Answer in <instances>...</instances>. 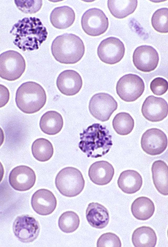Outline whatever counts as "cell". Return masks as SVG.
Returning <instances> with one entry per match:
<instances>
[{"mask_svg": "<svg viewBox=\"0 0 168 247\" xmlns=\"http://www.w3.org/2000/svg\"><path fill=\"white\" fill-rule=\"evenodd\" d=\"M10 33L15 36L13 44L23 51L38 49L47 37L48 32L40 20L25 17L12 26Z\"/></svg>", "mask_w": 168, "mask_h": 247, "instance_id": "cell-1", "label": "cell"}, {"mask_svg": "<svg viewBox=\"0 0 168 247\" xmlns=\"http://www.w3.org/2000/svg\"><path fill=\"white\" fill-rule=\"evenodd\" d=\"M80 135L78 147L88 157H102L108 152L113 145L109 131L99 123L90 126Z\"/></svg>", "mask_w": 168, "mask_h": 247, "instance_id": "cell-2", "label": "cell"}, {"mask_svg": "<svg viewBox=\"0 0 168 247\" xmlns=\"http://www.w3.org/2000/svg\"><path fill=\"white\" fill-rule=\"evenodd\" d=\"M52 54L60 63L74 64L80 61L85 53L83 42L78 36L65 33L56 37L51 46Z\"/></svg>", "mask_w": 168, "mask_h": 247, "instance_id": "cell-3", "label": "cell"}, {"mask_svg": "<svg viewBox=\"0 0 168 247\" xmlns=\"http://www.w3.org/2000/svg\"><path fill=\"white\" fill-rule=\"evenodd\" d=\"M46 92L39 84L28 81L22 84L16 92L15 101L17 107L23 112L32 114L37 112L45 105Z\"/></svg>", "mask_w": 168, "mask_h": 247, "instance_id": "cell-4", "label": "cell"}, {"mask_svg": "<svg viewBox=\"0 0 168 247\" xmlns=\"http://www.w3.org/2000/svg\"><path fill=\"white\" fill-rule=\"evenodd\" d=\"M56 187L60 193L72 197L80 194L84 188L85 181L81 172L78 169L67 167L58 173L55 180Z\"/></svg>", "mask_w": 168, "mask_h": 247, "instance_id": "cell-5", "label": "cell"}, {"mask_svg": "<svg viewBox=\"0 0 168 247\" xmlns=\"http://www.w3.org/2000/svg\"><path fill=\"white\" fill-rule=\"evenodd\" d=\"M26 67L25 60L18 52L12 50L4 52L0 55V76L10 81L15 80L22 76Z\"/></svg>", "mask_w": 168, "mask_h": 247, "instance_id": "cell-6", "label": "cell"}, {"mask_svg": "<svg viewBox=\"0 0 168 247\" xmlns=\"http://www.w3.org/2000/svg\"><path fill=\"white\" fill-rule=\"evenodd\" d=\"M145 84L138 75L132 74L125 75L117 81L116 87L117 94L126 102H133L139 98L144 91Z\"/></svg>", "mask_w": 168, "mask_h": 247, "instance_id": "cell-7", "label": "cell"}, {"mask_svg": "<svg viewBox=\"0 0 168 247\" xmlns=\"http://www.w3.org/2000/svg\"><path fill=\"white\" fill-rule=\"evenodd\" d=\"M118 103L109 94L99 92L93 95L90 101L88 108L91 115L102 122L108 120L118 107Z\"/></svg>", "mask_w": 168, "mask_h": 247, "instance_id": "cell-8", "label": "cell"}, {"mask_svg": "<svg viewBox=\"0 0 168 247\" xmlns=\"http://www.w3.org/2000/svg\"><path fill=\"white\" fill-rule=\"evenodd\" d=\"M82 28L87 35L93 37L105 33L109 26L108 17L102 10L93 8L86 10L81 19Z\"/></svg>", "mask_w": 168, "mask_h": 247, "instance_id": "cell-9", "label": "cell"}, {"mask_svg": "<svg viewBox=\"0 0 168 247\" xmlns=\"http://www.w3.org/2000/svg\"><path fill=\"white\" fill-rule=\"evenodd\" d=\"M125 51V48L123 43L117 38L111 37L101 42L98 47L97 53L102 62L113 65L122 60Z\"/></svg>", "mask_w": 168, "mask_h": 247, "instance_id": "cell-10", "label": "cell"}, {"mask_svg": "<svg viewBox=\"0 0 168 247\" xmlns=\"http://www.w3.org/2000/svg\"><path fill=\"white\" fill-rule=\"evenodd\" d=\"M13 228L15 236L24 243L32 242L35 240L40 229L38 221L28 215L18 216L14 222Z\"/></svg>", "mask_w": 168, "mask_h": 247, "instance_id": "cell-11", "label": "cell"}, {"mask_svg": "<svg viewBox=\"0 0 168 247\" xmlns=\"http://www.w3.org/2000/svg\"><path fill=\"white\" fill-rule=\"evenodd\" d=\"M140 142L144 152L148 155L155 156L162 153L166 150L168 140L166 134L161 130L152 128L143 133Z\"/></svg>", "mask_w": 168, "mask_h": 247, "instance_id": "cell-12", "label": "cell"}, {"mask_svg": "<svg viewBox=\"0 0 168 247\" xmlns=\"http://www.w3.org/2000/svg\"><path fill=\"white\" fill-rule=\"evenodd\" d=\"M159 61V54L153 47L143 45L137 47L133 55V61L139 70L149 72L157 67Z\"/></svg>", "mask_w": 168, "mask_h": 247, "instance_id": "cell-13", "label": "cell"}, {"mask_svg": "<svg viewBox=\"0 0 168 247\" xmlns=\"http://www.w3.org/2000/svg\"><path fill=\"white\" fill-rule=\"evenodd\" d=\"M141 112L143 116L148 120L152 122L160 121L167 116L168 104L162 97L150 95L143 102Z\"/></svg>", "mask_w": 168, "mask_h": 247, "instance_id": "cell-14", "label": "cell"}, {"mask_svg": "<svg viewBox=\"0 0 168 247\" xmlns=\"http://www.w3.org/2000/svg\"><path fill=\"white\" fill-rule=\"evenodd\" d=\"M36 180L34 171L30 167L25 165L14 168L9 177V183L11 187L15 190L20 191H27L32 188Z\"/></svg>", "mask_w": 168, "mask_h": 247, "instance_id": "cell-15", "label": "cell"}, {"mask_svg": "<svg viewBox=\"0 0 168 247\" xmlns=\"http://www.w3.org/2000/svg\"><path fill=\"white\" fill-rule=\"evenodd\" d=\"M56 85L62 94L67 96H72L80 90L83 81L81 76L77 71L67 69L59 74L56 79Z\"/></svg>", "mask_w": 168, "mask_h": 247, "instance_id": "cell-16", "label": "cell"}, {"mask_svg": "<svg viewBox=\"0 0 168 247\" xmlns=\"http://www.w3.org/2000/svg\"><path fill=\"white\" fill-rule=\"evenodd\" d=\"M31 204L33 209L37 213L46 216L51 214L55 210L57 200L51 191L41 189L36 191L32 195Z\"/></svg>", "mask_w": 168, "mask_h": 247, "instance_id": "cell-17", "label": "cell"}, {"mask_svg": "<svg viewBox=\"0 0 168 247\" xmlns=\"http://www.w3.org/2000/svg\"><path fill=\"white\" fill-rule=\"evenodd\" d=\"M114 174V169L112 165L107 161H97L90 166L88 175L90 180L94 183L103 186L109 183Z\"/></svg>", "mask_w": 168, "mask_h": 247, "instance_id": "cell-18", "label": "cell"}, {"mask_svg": "<svg viewBox=\"0 0 168 247\" xmlns=\"http://www.w3.org/2000/svg\"><path fill=\"white\" fill-rule=\"evenodd\" d=\"M86 215L90 225L97 229L105 228L109 221L108 210L104 206L97 202H92L88 205Z\"/></svg>", "mask_w": 168, "mask_h": 247, "instance_id": "cell-19", "label": "cell"}, {"mask_svg": "<svg viewBox=\"0 0 168 247\" xmlns=\"http://www.w3.org/2000/svg\"><path fill=\"white\" fill-rule=\"evenodd\" d=\"M143 179L137 171L128 169L120 174L117 181L119 188L124 193L129 194L138 191L143 184Z\"/></svg>", "mask_w": 168, "mask_h": 247, "instance_id": "cell-20", "label": "cell"}, {"mask_svg": "<svg viewBox=\"0 0 168 247\" xmlns=\"http://www.w3.org/2000/svg\"><path fill=\"white\" fill-rule=\"evenodd\" d=\"M75 19L74 11L67 6H59L55 8L50 15V22L55 28L64 29L71 26Z\"/></svg>", "mask_w": 168, "mask_h": 247, "instance_id": "cell-21", "label": "cell"}, {"mask_svg": "<svg viewBox=\"0 0 168 247\" xmlns=\"http://www.w3.org/2000/svg\"><path fill=\"white\" fill-rule=\"evenodd\" d=\"M168 168L166 163L160 160L154 161L151 168L154 186L160 193L165 195H168Z\"/></svg>", "mask_w": 168, "mask_h": 247, "instance_id": "cell-22", "label": "cell"}, {"mask_svg": "<svg viewBox=\"0 0 168 247\" xmlns=\"http://www.w3.org/2000/svg\"><path fill=\"white\" fill-rule=\"evenodd\" d=\"M64 125L61 115L55 111H49L44 114L40 118V128L45 133L54 135L60 132Z\"/></svg>", "mask_w": 168, "mask_h": 247, "instance_id": "cell-23", "label": "cell"}, {"mask_svg": "<svg viewBox=\"0 0 168 247\" xmlns=\"http://www.w3.org/2000/svg\"><path fill=\"white\" fill-rule=\"evenodd\" d=\"M155 206L153 201L145 196L138 197L132 203L131 210L133 215L137 219L145 220L150 218L153 215Z\"/></svg>", "mask_w": 168, "mask_h": 247, "instance_id": "cell-24", "label": "cell"}, {"mask_svg": "<svg viewBox=\"0 0 168 247\" xmlns=\"http://www.w3.org/2000/svg\"><path fill=\"white\" fill-rule=\"evenodd\" d=\"M157 240L154 230L145 226L140 227L134 230L132 238V243L135 247H154Z\"/></svg>", "mask_w": 168, "mask_h": 247, "instance_id": "cell-25", "label": "cell"}, {"mask_svg": "<svg viewBox=\"0 0 168 247\" xmlns=\"http://www.w3.org/2000/svg\"><path fill=\"white\" fill-rule=\"evenodd\" d=\"M138 3L136 0H108L107 7L110 12L114 17L118 19H123L135 11Z\"/></svg>", "mask_w": 168, "mask_h": 247, "instance_id": "cell-26", "label": "cell"}, {"mask_svg": "<svg viewBox=\"0 0 168 247\" xmlns=\"http://www.w3.org/2000/svg\"><path fill=\"white\" fill-rule=\"evenodd\" d=\"M31 150L34 158L41 162L49 160L52 157L54 152L51 143L44 138H38L35 140L32 144Z\"/></svg>", "mask_w": 168, "mask_h": 247, "instance_id": "cell-27", "label": "cell"}, {"mask_svg": "<svg viewBox=\"0 0 168 247\" xmlns=\"http://www.w3.org/2000/svg\"><path fill=\"white\" fill-rule=\"evenodd\" d=\"M113 127L116 132L121 135L130 133L134 128V120L128 113L122 112L117 114L112 122Z\"/></svg>", "mask_w": 168, "mask_h": 247, "instance_id": "cell-28", "label": "cell"}, {"mask_svg": "<svg viewBox=\"0 0 168 247\" xmlns=\"http://www.w3.org/2000/svg\"><path fill=\"white\" fill-rule=\"evenodd\" d=\"M80 224L78 215L72 211L64 212L60 217L58 221L59 228L63 232L67 233L75 231L78 228Z\"/></svg>", "mask_w": 168, "mask_h": 247, "instance_id": "cell-29", "label": "cell"}, {"mask_svg": "<svg viewBox=\"0 0 168 247\" xmlns=\"http://www.w3.org/2000/svg\"><path fill=\"white\" fill-rule=\"evenodd\" d=\"M168 9L162 8L157 10L151 18L152 26L158 32L166 33L168 32Z\"/></svg>", "mask_w": 168, "mask_h": 247, "instance_id": "cell-30", "label": "cell"}, {"mask_svg": "<svg viewBox=\"0 0 168 247\" xmlns=\"http://www.w3.org/2000/svg\"><path fill=\"white\" fill-rule=\"evenodd\" d=\"M17 8L23 12L34 14L38 12L42 5V0H14Z\"/></svg>", "mask_w": 168, "mask_h": 247, "instance_id": "cell-31", "label": "cell"}, {"mask_svg": "<svg viewBox=\"0 0 168 247\" xmlns=\"http://www.w3.org/2000/svg\"><path fill=\"white\" fill-rule=\"evenodd\" d=\"M121 246V242L119 237L116 234L111 232L102 234L98 239L97 243V247Z\"/></svg>", "mask_w": 168, "mask_h": 247, "instance_id": "cell-32", "label": "cell"}, {"mask_svg": "<svg viewBox=\"0 0 168 247\" xmlns=\"http://www.w3.org/2000/svg\"><path fill=\"white\" fill-rule=\"evenodd\" d=\"M150 89L155 95L161 96L165 94L168 89L167 81L161 77H157L153 80L150 85Z\"/></svg>", "mask_w": 168, "mask_h": 247, "instance_id": "cell-33", "label": "cell"}, {"mask_svg": "<svg viewBox=\"0 0 168 247\" xmlns=\"http://www.w3.org/2000/svg\"><path fill=\"white\" fill-rule=\"evenodd\" d=\"M1 107L4 106L9 99L10 94L8 89L4 86L1 84Z\"/></svg>", "mask_w": 168, "mask_h": 247, "instance_id": "cell-34", "label": "cell"}]
</instances>
